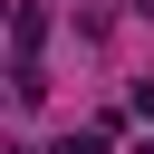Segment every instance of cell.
Returning <instances> with one entry per match:
<instances>
[{"instance_id": "obj_1", "label": "cell", "mask_w": 154, "mask_h": 154, "mask_svg": "<svg viewBox=\"0 0 154 154\" xmlns=\"http://www.w3.org/2000/svg\"><path fill=\"white\" fill-rule=\"evenodd\" d=\"M135 116H154V77H144V87H135Z\"/></svg>"}, {"instance_id": "obj_2", "label": "cell", "mask_w": 154, "mask_h": 154, "mask_svg": "<svg viewBox=\"0 0 154 154\" xmlns=\"http://www.w3.org/2000/svg\"><path fill=\"white\" fill-rule=\"evenodd\" d=\"M135 154H154V135H135Z\"/></svg>"}, {"instance_id": "obj_3", "label": "cell", "mask_w": 154, "mask_h": 154, "mask_svg": "<svg viewBox=\"0 0 154 154\" xmlns=\"http://www.w3.org/2000/svg\"><path fill=\"white\" fill-rule=\"evenodd\" d=\"M0 154H29V144H0Z\"/></svg>"}]
</instances>
